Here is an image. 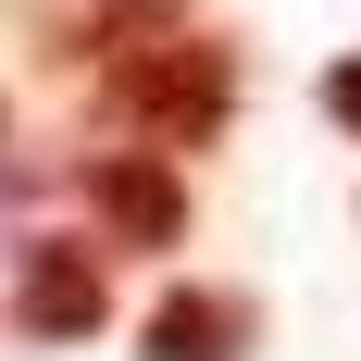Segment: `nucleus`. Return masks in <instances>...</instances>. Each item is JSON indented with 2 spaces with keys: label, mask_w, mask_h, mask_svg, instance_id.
<instances>
[{
  "label": "nucleus",
  "mask_w": 361,
  "mask_h": 361,
  "mask_svg": "<svg viewBox=\"0 0 361 361\" xmlns=\"http://www.w3.org/2000/svg\"><path fill=\"white\" fill-rule=\"evenodd\" d=\"M75 200L100 212L112 250H187V175L162 149H100V162H75Z\"/></svg>",
  "instance_id": "3"
},
{
  "label": "nucleus",
  "mask_w": 361,
  "mask_h": 361,
  "mask_svg": "<svg viewBox=\"0 0 361 361\" xmlns=\"http://www.w3.org/2000/svg\"><path fill=\"white\" fill-rule=\"evenodd\" d=\"M324 112H336V125H349V137H361V50H349V63L324 75Z\"/></svg>",
  "instance_id": "5"
},
{
  "label": "nucleus",
  "mask_w": 361,
  "mask_h": 361,
  "mask_svg": "<svg viewBox=\"0 0 361 361\" xmlns=\"http://www.w3.org/2000/svg\"><path fill=\"white\" fill-rule=\"evenodd\" d=\"M100 100H112V125H137L162 162H175V149H212L224 125H237V50L200 37V25H162V37H137V50L100 63Z\"/></svg>",
  "instance_id": "1"
},
{
  "label": "nucleus",
  "mask_w": 361,
  "mask_h": 361,
  "mask_svg": "<svg viewBox=\"0 0 361 361\" xmlns=\"http://www.w3.org/2000/svg\"><path fill=\"white\" fill-rule=\"evenodd\" d=\"M250 336H262L250 287H162L137 324V361H250Z\"/></svg>",
  "instance_id": "4"
},
{
  "label": "nucleus",
  "mask_w": 361,
  "mask_h": 361,
  "mask_svg": "<svg viewBox=\"0 0 361 361\" xmlns=\"http://www.w3.org/2000/svg\"><path fill=\"white\" fill-rule=\"evenodd\" d=\"M100 324H112V262L87 237H13V336L87 349Z\"/></svg>",
  "instance_id": "2"
}]
</instances>
